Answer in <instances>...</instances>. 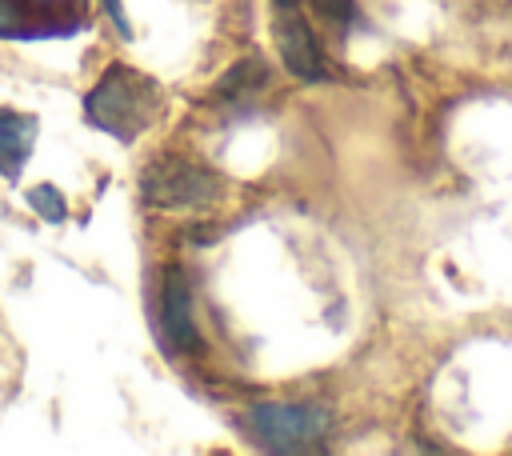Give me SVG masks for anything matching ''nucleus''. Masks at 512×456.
Segmentation results:
<instances>
[{"mask_svg":"<svg viewBox=\"0 0 512 456\" xmlns=\"http://www.w3.org/2000/svg\"><path fill=\"white\" fill-rule=\"evenodd\" d=\"M76 28L64 0H0V36H56Z\"/></svg>","mask_w":512,"mask_h":456,"instance_id":"4","label":"nucleus"},{"mask_svg":"<svg viewBox=\"0 0 512 456\" xmlns=\"http://www.w3.org/2000/svg\"><path fill=\"white\" fill-rule=\"evenodd\" d=\"M28 204H32V212H40V216L52 220V224L64 220V212H68L60 188H52V184H36V188H28Z\"/></svg>","mask_w":512,"mask_h":456,"instance_id":"9","label":"nucleus"},{"mask_svg":"<svg viewBox=\"0 0 512 456\" xmlns=\"http://www.w3.org/2000/svg\"><path fill=\"white\" fill-rule=\"evenodd\" d=\"M36 140V120L24 112H0V172L16 176Z\"/></svg>","mask_w":512,"mask_h":456,"instance_id":"7","label":"nucleus"},{"mask_svg":"<svg viewBox=\"0 0 512 456\" xmlns=\"http://www.w3.org/2000/svg\"><path fill=\"white\" fill-rule=\"evenodd\" d=\"M276 48H280V60L292 76H300L308 84L328 80V64H324V56H320V48H316V40L300 16L276 20Z\"/></svg>","mask_w":512,"mask_h":456,"instance_id":"5","label":"nucleus"},{"mask_svg":"<svg viewBox=\"0 0 512 456\" xmlns=\"http://www.w3.org/2000/svg\"><path fill=\"white\" fill-rule=\"evenodd\" d=\"M276 4H284V8H292V4H296V0H276Z\"/></svg>","mask_w":512,"mask_h":456,"instance_id":"11","label":"nucleus"},{"mask_svg":"<svg viewBox=\"0 0 512 456\" xmlns=\"http://www.w3.org/2000/svg\"><path fill=\"white\" fill-rule=\"evenodd\" d=\"M84 112H88V124H96L100 132L128 144L156 120L160 92L144 72H136L128 64H112V68H104V76L88 92Z\"/></svg>","mask_w":512,"mask_h":456,"instance_id":"1","label":"nucleus"},{"mask_svg":"<svg viewBox=\"0 0 512 456\" xmlns=\"http://www.w3.org/2000/svg\"><path fill=\"white\" fill-rule=\"evenodd\" d=\"M160 324L164 336L172 340V348L180 352H196L200 348V332L192 324V292L180 268H168L164 276V292H160Z\"/></svg>","mask_w":512,"mask_h":456,"instance_id":"6","label":"nucleus"},{"mask_svg":"<svg viewBox=\"0 0 512 456\" xmlns=\"http://www.w3.org/2000/svg\"><path fill=\"white\" fill-rule=\"evenodd\" d=\"M264 80H268V72H264V60L248 56V60L232 64V68H228V72L216 80V96H244V92H256V88H264Z\"/></svg>","mask_w":512,"mask_h":456,"instance_id":"8","label":"nucleus"},{"mask_svg":"<svg viewBox=\"0 0 512 456\" xmlns=\"http://www.w3.org/2000/svg\"><path fill=\"white\" fill-rule=\"evenodd\" d=\"M220 192L216 176L184 156H160L140 172V196L152 208H204Z\"/></svg>","mask_w":512,"mask_h":456,"instance_id":"2","label":"nucleus"},{"mask_svg":"<svg viewBox=\"0 0 512 456\" xmlns=\"http://www.w3.org/2000/svg\"><path fill=\"white\" fill-rule=\"evenodd\" d=\"M248 424L268 452H308L324 440L332 416L320 404H256Z\"/></svg>","mask_w":512,"mask_h":456,"instance_id":"3","label":"nucleus"},{"mask_svg":"<svg viewBox=\"0 0 512 456\" xmlns=\"http://www.w3.org/2000/svg\"><path fill=\"white\" fill-rule=\"evenodd\" d=\"M312 4V12L320 16V20H328V24H336V28H348V24H356V16H360V8L352 4V0H308Z\"/></svg>","mask_w":512,"mask_h":456,"instance_id":"10","label":"nucleus"}]
</instances>
